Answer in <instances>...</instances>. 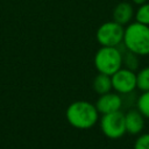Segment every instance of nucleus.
<instances>
[{
    "label": "nucleus",
    "instance_id": "f257e3e1",
    "mask_svg": "<svg viewBox=\"0 0 149 149\" xmlns=\"http://www.w3.org/2000/svg\"><path fill=\"white\" fill-rule=\"evenodd\" d=\"M65 116L72 127L78 129H88L97 123L99 119V112L95 105L92 102L78 100L69 105Z\"/></svg>",
    "mask_w": 149,
    "mask_h": 149
},
{
    "label": "nucleus",
    "instance_id": "f03ea898",
    "mask_svg": "<svg viewBox=\"0 0 149 149\" xmlns=\"http://www.w3.org/2000/svg\"><path fill=\"white\" fill-rule=\"evenodd\" d=\"M122 43L127 50L139 56L149 55V26L137 21L130 22L125 28Z\"/></svg>",
    "mask_w": 149,
    "mask_h": 149
},
{
    "label": "nucleus",
    "instance_id": "7ed1b4c3",
    "mask_svg": "<svg viewBox=\"0 0 149 149\" xmlns=\"http://www.w3.org/2000/svg\"><path fill=\"white\" fill-rule=\"evenodd\" d=\"M98 72L112 76L122 68V54L118 47H101L94 55Z\"/></svg>",
    "mask_w": 149,
    "mask_h": 149
},
{
    "label": "nucleus",
    "instance_id": "20e7f679",
    "mask_svg": "<svg viewBox=\"0 0 149 149\" xmlns=\"http://www.w3.org/2000/svg\"><path fill=\"white\" fill-rule=\"evenodd\" d=\"M125 28L115 21L102 23L97 30V41L101 47H119L123 41Z\"/></svg>",
    "mask_w": 149,
    "mask_h": 149
},
{
    "label": "nucleus",
    "instance_id": "39448f33",
    "mask_svg": "<svg viewBox=\"0 0 149 149\" xmlns=\"http://www.w3.org/2000/svg\"><path fill=\"white\" fill-rule=\"evenodd\" d=\"M100 128L105 136L109 139H119L126 134L125 113L115 111L112 113L102 114L100 119Z\"/></svg>",
    "mask_w": 149,
    "mask_h": 149
},
{
    "label": "nucleus",
    "instance_id": "423d86ee",
    "mask_svg": "<svg viewBox=\"0 0 149 149\" xmlns=\"http://www.w3.org/2000/svg\"><path fill=\"white\" fill-rule=\"evenodd\" d=\"M113 90L121 94H129L136 88V73L127 68L119 69L112 76Z\"/></svg>",
    "mask_w": 149,
    "mask_h": 149
},
{
    "label": "nucleus",
    "instance_id": "0eeeda50",
    "mask_svg": "<svg viewBox=\"0 0 149 149\" xmlns=\"http://www.w3.org/2000/svg\"><path fill=\"white\" fill-rule=\"evenodd\" d=\"M95 107L99 112V114H107L115 111H120L122 107V98L118 93H105L99 95Z\"/></svg>",
    "mask_w": 149,
    "mask_h": 149
},
{
    "label": "nucleus",
    "instance_id": "6e6552de",
    "mask_svg": "<svg viewBox=\"0 0 149 149\" xmlns=\"http://www.w3.org/2000/svg\"><path fill=\"white\" fill-rule=\"evenodd\" d=\"M126 133L130 135H137L143 130L144 127V115L137 108H130L125 113Z\"/></svg>",
    "mask_w": 149,
    "mask_h": 149
},
{
    "label": "nucleus",
    "instance_id": "1a4fd4ad",
    "mask_svg": "<svg viewBox=\"0 0 149 149\" xmlns=\"http://www.w3.org/2000/svg\"><path fill=\"white\" fill-rule=\"evenodd\" d=\"M112 16H113V21L120 23L121 26H127L130 23L132 19L135 16V12L130 2L122 1L114 7Z\"/></svg>",
    "mask_w": 149,
    "mask_h": 149
},
{
    "label": "nucleus",
    "instance_id": "9d476101",
    "mask_svg": "<svg viewBox=\"0 0 149 149\" xmlns=\"http://www.w3.org/2000/svg\"><path fill=\"white\" fill-rule=\"evenodd\" d=\"M92 87L94 90L95 93H98L99 95L108 93L112 91L113 85H112V77L105 73H98L92 83Z\"/></svg>",
    "mask_w": 149,
    "mask_h": 149
},
{
    "label": "nucleus",
    "instance_id": "9b49d317",
    "mask_svg": "<svg viewBox=\"0 0 149 149\" xmlns=\"http://www.w3.org/2000/svg\"><path fill=\"white\" fill-rule=\"evenodd\" d=\"M136 87L142 92L149 91V66L141 69L136 73Z\"/></svg>",
    "mask_w": 149,
    "mask_h": 149
},
{
    "label": "nucleus",
    "instance_id": "f8f14e48",
    "mask_svg": "<svg viewBox=\"0 0 149 149\" xmlns=\"http://www.w3.org/2000/svg\"><path fill=\"white\" fill-rule=\"evenodd\" d=\"M121 54H122V65H125V68H127L132 71H135L139 66V55H136L127 49H126V52L121 51Z\"/></svg>",
    "mask_w": 149,
    "mask_h": 149
},
{
    "label": "nucleus",
    "instance_id": "ddd939ff",
    "mask_svg": "<svg viewBox=\"0 0 149 149\" xmlns=\"http://www.w3.org/2000/svg\"><path fill=\"white\" fill-rule=\"evenodd\" d=\"M136 108L149 119V91H144L136 100Z\"/></svg>",
    "mask_w": 149,
    "mask_h": 149
},
{
    "label": "nucleus",
    "instance_id": "4468645a",
    "mask_svg": "<svg viewBox=\"0 0 149 149\" xmlns=\"http://www.w3.org/2000/svg\"><path fill=\"white\" fill-rule=\"evenodd\" d=\"M134 17L137 22L149 26V2H144L143 5L139 6Z\"/></svg>",
    "mask_w": 149,
    "mask_h": 149
},
{
    "label": "nucleus",
    "instance_id": "2eb2a0df",
    "mask_svg": "<svg viewBox=\"0 0 149 149\" xmlns=\"http://www.w3.org/2000/svg\"><path fill=\"white\" fill-rule=\"evenodd\" d=\"M134 149H149V134L140 135L134 143Z\"/></svg>",
    "mask_w": 149,
    "mask_h": 149
},
{
    "label": "nucleus",
    "instance_id": "dca6fc26",
    "mask_svg": "<svg viewBox=\"0 0 149 149\" xmlns=\"http://www.w3.org/2000/svg\"><path fill=\"white\" fill-rule=\"evenodd\" d=\"M148 0H133V2L135 3V5H139V6H141V5H143L144 2H147Z\"/></svg>",
    "mask_w": 149,
    "mask_h": 149
}]
</instances>
